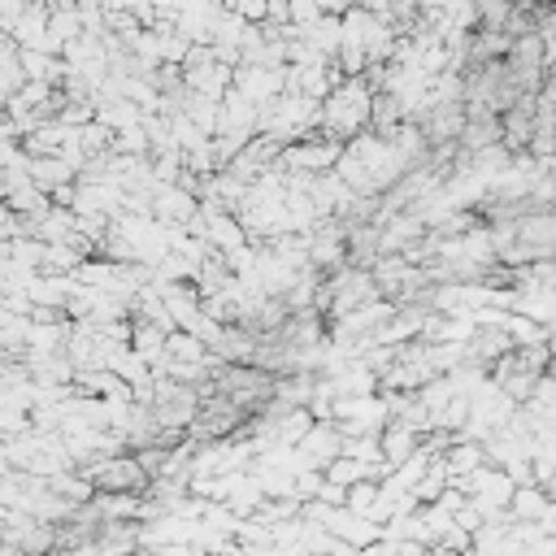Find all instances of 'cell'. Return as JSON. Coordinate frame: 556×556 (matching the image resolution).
<instances>
[{
	"label": "cell",
	"instance_id": "obj_1",
	"mask_svg": "<svg viewBox=\"0 0 556 556\" xmlns=\"http://www.w3.org/2000/svg\"><path fill=\"white\" fill-rule=\"evenodd\" d=\"M369 100H374V91H369V83L361 74L339 78L321 96V104H317V130L330 135V139H339V143L352 139V135H361L369 126Z\"/></svg>",
	"mask_w": 556,
	"mask_h": 556
},
{
	"label": "cell",
	"instance_id": "obj_2",
	"mask_svg": "<svg viewBox=\"0 0 556 556\" xmlns=\"http://www.w3.org/2000/svg\"><path fill=\"white\" fill-rule=\"evenodd\" d=\"M78 473H87L96 491H135V495H143L148 482H152L148 469L139 465V456H130V452H113V456L87 460V465H78Z\"/></svg>",
	"mask_w": 556,
	"mask_h": 556
},
{
	"label": "cell",
	"instance_id": "obj_3",
	"mask_svg": "<svg viewBox=\"0 0 556 556\" xmlns=\"http://www.w3.org/2000/svg\"><path fill=\"white\" fill-rule=\"evenodd\" d=\"M243 421H248V413H243L230 395L208 391V395H200V404H195V417H191L187 434H191V439H230V434H239V430H243Z\"/></svg>",
	"mask_w": 556,
	"mask_h": 556
},
{
	"label": "cell",
	"instance_id": "obj_4",
	"mask_svg": "<svg viewBox=\"0 0 556 556\" xmlns=\"http://www.w3.org/2000/svg\"><path fill=\"white\" fill-rule=\"evenodd\" d=\"M343 143L321 135V130H308L304 139H291L278 148V165L282 169H295V174H321V169H334Z\"/></svg>",
	"mask_w": 556,
	"mask_h": 556
},
{
	"label": "cell",
	"instance_id": "obj_5",
	"mask_svg": "<svg viewBox=\"0 0 556 556\" xmlns=\"http://www.w3.org/2000/svg\"><path fill=\"white\" fill-rule=\"evenodd\" d=\"M178 74H182L187 91H200V96H213V100H222L230 91V65L213 61L208 43H191L187 56L178 61Z\"/></svg>",
	"mask_w": 556,
	"mask_h": 556
},
{
	"label": "cell",
	"instance_id": "obj_6",
	"mask_svg": "<svg viewBox=\"0 0 556 556\" xmlns=\"http://www.w3.org/2000/svg\"><path fill=\"white\" fill-rule=\"evenodd\" d=\"M230 87L252 104H269L287 87V65H230Z\"/></svg>",
	"mask_w": 556,
	"mask_h": 556
},
{
	"label": "cell",
	"instance_id": "obj_7",
	"mask_svg": "<svg viewBox=\"0 0 556 556\" xmlns=\"http://www.w3.org/2000/svg\"><path fill=\"white\" fill-rule=\"evenodd\" d=\"M291 447L300 452V460H304L308 469H321L326 460L339 456V426H334V421H313Z\"/></svg>",
	"mask_w": 556,
	"mask_h": 556
},
{
	"label": "cell",
	"instance_id": "obj_8",
	"mask_svg": "<svg viewBox=\"0 0 556 556\" xmlns=\"http://www.w3.org/2000/svg\"><path fill=\"white\" fill-rule=\"evenodd\" d=\"M148 213H152L161 226H182V222L195 213V195L182 191L178 182H156V187H152V204H148Z\"/></svg>",
	"mask_w": 556,
	"mask_h": 556
},
{
	"label": "cell",
	"instance_id": "obj_9",
	"mask_svg": "<svg viewBox=\"0 0 556 556\" xmlns=\"http://www.w3.org/2000/svg\"><path fill=\"white\" fill-rule=\"evenodd\" d=\"M508 517L513 521H534V526H543V530H552V500H547V486H534V482H526V486H513V495H508Z\"/></svg>",
	"mask_w": 556,
	"mask_h": 556
},
{
	"label": "cell",
	"instance_id": "obj_10",
	"mask_svg": "<svg viewBox=\"0 0 556 556\" xmlns=\"http://www.w3.org/2000/svg\"><path fill=\"white\" fill-rule=\"evenodd\" d=\"M326 530H330L334 539H343L348 547H356V552L382 534V526H378V521H369V517H356V513H348V508H330V517H326Z\"/></svg>",
	"mask_w": 556,
	"mask_h": 556
},
{
	"label": "cell",
	"instance_id": "obj_11",
	"mask_svg": "<svg viewBox=\"0 0 556 556\" xmlns=\"http://www.w3.org/2000/svg\"><path fill=\"white\" fill-rule=\"evenodd\" d=\"M491 143H500V113H465L456 148L460 152H478V148H491Z\"/></svg>",
	"mask_w": 556,
	"mask_h": 556
},
{
	"label": "cell",
	"instance_id": "obj_12",
	"mask_svg": "<svg viewBox=\"0 0 556 556\" xmlns=\"http://www.w3.org/2000/svg\"><path fill=\"white\" fill-rule=\"evenodd\" d=\"M417 443H421V434H417L413 426H404V421H387V426L378 430V452H382L387 469H391V465H400L404 456H413V452H417Z\"/></svg>",
	"mask_w": 556,
	"mask_h": 556
},
{
	"label": "cell",
	"instance_id": "obj_13",
	"mask_svg": "<svg viewBox=\"0 0 556 556\" xmlns=\"http://www.w3.org/2000/svg\"><path fill=\"white\" fill-rule=\"evenodd\" d=\"M96 122H100L109 135H117V130H130V126H139V122H143V109H139L135 100L117 96V100H104V104H96Z\"/></svg>",
	"mask_w": 556,
	"mask_h": 556
},
{
	"label": "cell",
	"instance_id": "obj_14",
	"mask_svg": "<svg viewBox=\"0 0 556 556\" xmlns=\"http://www.w3.org/2000/svg\"><path fill=\"white\" fill-rule=\"evenodd\" d=\"M508 313H521L539 326H552V313H556V300L552 291H513V308Z\"/></svg>",
	"mask_w": 556,
	"mask_h": 556
},
{
	"label": "cell",
	"instance_id": "obj_15",
	"mask_svg": "<svg viewBox=\"0 0 556 556\" xmlns=\"http://www.w3.org/2000/svg\"><path fill=\"white\" fill-rule=\"evenodd\" d=\"M500 326H504V334L513 339V348L547 343V339H552V334H547V326H539V321H530V317H521V313H504V317H500Z\"/></svg>",
	"mask_w": 556,
	"mask_h": 556
},
{
	"label": "cell",
	"instance_id": "obj_16",
	"mask_svg": "<svg viewBox=\"0 0 556 556\" xmlns=\"http://www.w3.org/2000/svg\"><path fill=\"white\" fill-rule=\"evenodd\" d=\"M165 356H169V361H187V365H195V361H208V348H204L191 330H169V334H165Z\"/></svg>",
	"mask_w": 556,
	"mask_h": 556
},
{
	"label": "cell",
	"instance_id": "obj_17",
	"mask_svg": "<svg viewBox=\"0 0 556 556\" xmlns=\"http://www.w3.org/2000/svg\"><path fill=\"white\" fill-rule=\"evenodd\" d=\"M374 500H378V482H369V478H361V482H352V486L343 491V508L356 513V517H369Z\"/></svg>",
	"mask_w": 556,
	"mask_h": 556
},
{
	"label": "cell",
	"instance_id": "obj_18",
	"mask_svg": "<svg viewBox=\"0 0 556 556\" xmlns=\"http://www.w3.org/2000/svg\"><path fill=\"white\" fill-rule=\"evenodd\" d=\"M452 521H456V526H460V530H465V534H473V530H478V526H482V521H486V517H482V513H478V508H473V504H469V500H465V504H460V508H456V513H452Z\"/></svg>",
	"mask_w": 556,
	"mask_h": 556
},
{
	"label": "cell",
	"instance_id": "obj_19",
	"mask_svg": "<svg viewBox=\"0 0 556 556\" xmlns=\"http://www.w3.org/2000/svg\"><path fill=\"white\" fill-rule=\"evenodd\" d=\"M143 556H204L195 543H165V547H152V552H143Z\"/></svg>",
	"mask_w": 556,
	"mask_h": 556
},
{
	"label": "cell",
	"instance_id": "obj_20",
	"mask_svg": "<svg viewBox=\"0 0 556 556\" xmlns=\"http://www.w3.org/2000/svg\"><path fill=\"white\" fill-rule=\"evenodd\" d=\"M17 235V213H9V204L0 200V239H13Z\"/></svg>",
	"mask_w": 556,
	"mask_h": 556
},
{
	"label": "cell",
	"instance_id": "obj_21",
	"mask_svg": "<svg viewBox=\"0 0 556 556\" xmlns=\"http://www.w3.org/2000/svg\"><path fill=\"white\" fill-rule=\"evenodd\" d=\"M413 4H417V9H443L447 0H413Z\"/></svg>",
	"mask_w": 556,
	"mask_h": 556
}]
</instances>
